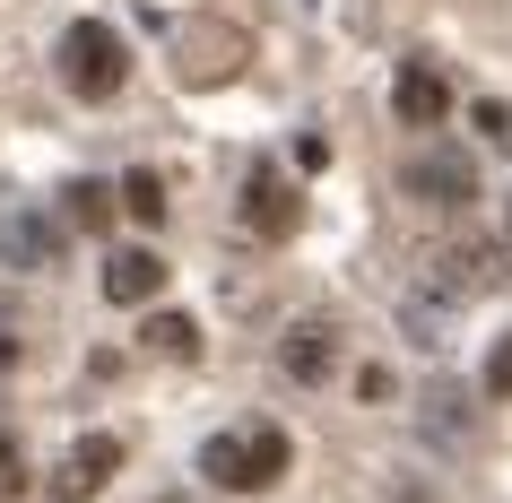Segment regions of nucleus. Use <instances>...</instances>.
<instances>
[{"label":"nucleus","instance_id":"obj_1","mask_svg":"<svg viewBox=\"0 0 512 503\" xmlns=\"http://www.w3.org/2000/svg\"><path fill=\"white\" fill-rule=\"evenodd\" d=\"M287 434L278 425H252V434H209L200 443V477H217V486H235V495H261V486H278L287 477Z\"/></svg>","mask_w":512,"mask_h":503},{"label":"nucleus","instance_id":"obj_2","mask_svg":"<svg viewBox=\"0 0 512 503\" xmlns=\"http://www.w3.org/2000/svg\"><path fill=\"white\" fill-rule=\"evenodd\" d=\"M122 79H131V53H122V35H113L105 18L61 27V87H70V96L105 105V96H122Z\"/></svg>","mask_w":512,"mask_h":503},{"label":"nucleus","instance_id":"obj_3","mask_svg":"<svg viewBox=\"0 0 512 503\" xmlns=\"http://www.w3.org/2000/svg\"><path fill=\"white\" fill-rule=\"evenodd\" d=\"M400 183L417 191V200H434V209H469V200H478V165L460 157L452 139H426V148H408Z\"/></svg>","mask_w":512,"mask_h":503},{"label":"nucleus","instance_id":"obj_4","mask_svg":"<svg viewBox=\"0 0 512 503\" xmlns=\"http://www.w3.org/2000/svg\"><path fill=\"white\" fill-rule=\"evenodd\" d=\"M296 183H287V174H278V165H252V183H243V226H252V235L261 243H287L296 235Z\"/></svg>","mask_w":512,"mask_h":503},{"label":"nucleus","instance_id":"obj_5","mask_svg":"<svg viewBox=\"0 0 512 503\" xmlns=\"http://www.w3.org/2000/svg\"><path fill=\"white\" fill-rule=\"evenodd\" d=\"M113 469H122V443H113V434H87V443H70V460L53 469V486H44V495H53V503H87Z\"/></svg>","mask_w":512,"mask_h":503},{"label":"nucleus","instance_id":"obj_6","mask_svg":"<svg viewBox=\"0 0 512 503\" xmlns=\"http://www.w3.org/2000/svg\"><path fill=\"white\" fill-rule=\"evenodd\" d=\"M391 105H400L408 131H434V122L452 113V87L434 79V61H400V79H391Z\"/></svg>","mask_w":512,"mask_h":503},{"label":"nucleus","instance_id":"obj_7","mask_svg":"<svg viewBox=\"0 0 512 503\" xmlns=\"http://www.w3.org/2000/svg\"><path fill=\"white\" fill-rule=\"evenodd\" d=\"M157 287H165V261L148 252V243H131V252H113V261H105V295H113V304H148Z\"/></svg>","mask_w":512,"mask_h":503},{"label":"nucleus","instance_id":"obj_8","mask_svg":"<svg viewBox=\"0 0 512 503\" xmlns=\"http://www.w3.org/2000/svg\"><path fill=\"white\" fill-rule=\"evenodd\" d=\"M278 365L296 373V382H322V373L339 365V339H330V321H304V330H287V339H278Z\"/></svg>","mask_w":512,"mask_h":503},{"label":"nucleus","instance_id":"obj_9","mask_svg":"<svg viewBox=\"0 0 512 503\" xmlns=\"http://www.w3.org/2000/svg\"><path fill=\"white\" fill-rule=\"evenodd\" d=\"M486 261H495V243H452V252H434V287L443 295H478Z\"/></svg>","mask_w":512,"mask_h":503},{"label":"nucleus","instance_id":"obj_10","mask_svg":"<svg viewBox=\"0 0 512 503\" xmlns=\"http://www.w3.org/2000/svg\"><path fill=\"white\" fill-rule=\"evenodd\" d=\"M139 347H148V356H174V365H191V356H200V321H191V313H148Z\"/></svg>","mask_w":512,"mask_h":503},{"label":"nucleus","instance_id":"obj_11","mask_svg":"<svg viewBox=\"0 0 512 503\" xmlns=\"http://www.w3.org/2000/svg\"><path fill=\"white\" fill-rule=\"evenodd\" d=\"M122 209H131L139 226H157V217H165V183L148 174V165H139V174H122Z\"/></svg>","mask_w":512,"mask_h":503},{"label":"nucleus","instance_id":"obj_12","mask_svg":"<svg viewBox=\"0 0 512 503\" xmlns=\"http://www.w3.org/2000/svg\"><path fill=\"white\" fill-rule=\"evenodd\" d=\"M70 226L105 235V226H113V191H105V183H79V191H70Z\"/></svg>","mask_w":512,"mask_h":503},{"label":"nucleus","instance_id":"obj_13","mask_svg":"<svg viewBox=\"0 0 512 503\" xmlns=\"http://www.w3.org/2000/svg\"><path fill=\"white\" fill-rule=\"evenodd\" d=\"M0 243H9V252H27L35 269L53 261V226H0Z\"/></svg>","mask_w":512,"mask_h":503},{"label":"nucleus","instance_id":"obj_14","mask_svg":"<svg viewBox=\"0 0 512 503\" xmlns=\"http://www.w3.org/2000/svg\"><path fill=\"white\" fill-rule=\"evenodd\" d=\"M0 495H27V451H18V434H0Z\"/></svg>","mask_w":512,"mask_h":503},{"label":"nucleus","instance_id":"obj_15","mask_svg":"<svg viewBox=\"0 0 512 503\" xmlns=\"http://www.w3.org/2000/svg\"><path fill=\"white\" fill-rule=\"evenodd\" d=\"M486 391H495V399H512V330L495 339V356H486Z\"/></svg>","mask_w":512,"mask_h":503}]
</instances>
